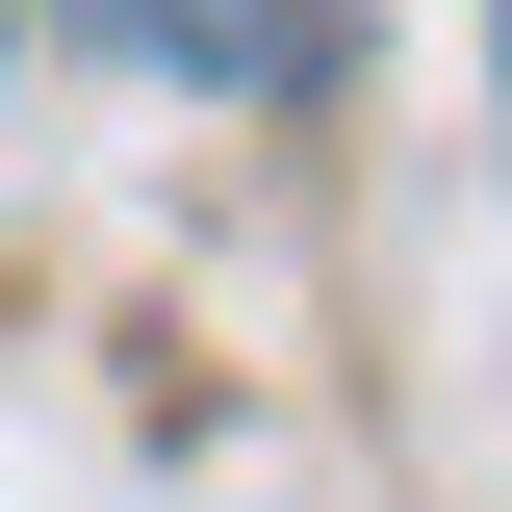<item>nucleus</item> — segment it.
<instances>
[{
  "instance_id": "nucleus-1",
  "label": "nucleus",
  "mask_w": 512,
  "mask_h": 512,
  "mask_svg": "<svg viewBox=\"0 0 512 512\" xmlns=\"http://www.w3.org/2000/svg\"><path fill=\"white\" fill-rule=\"evenodd\" d=\"M154 77H205V103H308L333 52H359V0H103Z\"/></svg>"
}]
</instances>
